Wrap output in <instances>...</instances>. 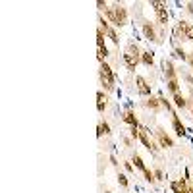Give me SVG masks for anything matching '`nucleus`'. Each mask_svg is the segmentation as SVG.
I'll return each mask as SVG.
<instances>
[{"label":"nucleus","mask_w":193,"mask_h":193,"mask_svg":"<svg viewBox=\"0 0 193 193\" xmlns=\"http://www.w3.org/2000/svg\"><path fill=\"white\" fill-rule=\"evenodd\" d=\"M174 103H176V106L183 108V106H186V99H183V96H181L180 93H176V95H174Z\"/></svg>","instance_id":"nucleus-17"},{"label":"nucleus","mask_w":193,"mask_h":193,"mask_svg":"<svg viewBox=\"0 0 193 193\" xmlns=\"http://www.w3.org/2000/svg\"><path fill=\"white\" fill-rule=\"evenodd\" d=\"M174 116V128H176V133L178 135H186V128H183V124L180 122V118L176 114H172Z\"/></svg>","instance_id":"nucleus-11"},{"label":"nucleus","mask_w":193,"mask_h":193,"mask_svg":"<svg viewBox=\"0 0 193 193\" xmlns=\"http://www.w3.org/2000/svg\"><path fill=\"white\" fill-rule=\"evenodd\" d=\"M126 170H128V172H133V168H131V162H126Z\"/></svg>","instance_id":"nucleus-26"},{"label":"nucleus","mask_w":193,"mask_h":193,"mask_svg":"<svg viewBox=\"0 0 193 193\" xmlns=\"http://www.w3.org/2000/svg\"><path fill=\"white\" fill-rule=\"evenodd\" d=\"M156 135H158V141H160L162 147H172V145H174V141L168 137L166 133H164V131H156Z\"/></svg>","instance_id":"nucleus-10"},{"label":"nucleus","mask_w":193,"mask_h":193,"mask_svg":"<svg viewBox=\"0 0 193 193\" xmlns=\"http://www.w3.org/2000/svg\"><path fill=\"white\" fill-rule=\"evenodd\" d=\"M96 106H99V110L103 112L104 108H106V96H104V93H96Z\"/></svg>","instance_id":"nucleus-12"},{"label":"nucleus","mask_w":193,"mask_h":193,"mask_svg":"<svg viewBox=\"0 0 193 193\" xmlns=\"http://www.w3.org/2000/svg\"><path fill=\"white\" fill-rule=\"evenodd\" d=\"M158 101H160V99H153V96H151V99L147 101V106H151V108H158V106H160Z\"/></svg>","instance_id":"nucleus-21"},{"label":"nucleus","mask_w":193,"mask_h":193,"mask_svg":"<svg viewBox=\"0 0 193 193\" xmlns=\"http://www.w3.org/2000/svg\"><path fill=\"white\" fill-rule=\"evenodd\" d=\"M101 79H103L104 87H106L108 91L114 89V73H112V70H110V66L104 64V62H103V66H101Z\"/></svg>","instance_id":"nucleus-1"},{"label":"nucleus","mask_w":193,"mask_h":193,"mask_svg":"<svg viewBox=\"0 0 193 193\" xmlns=\"http://www.w3.org/2000/svg\"><path fill=\"white\" fill-rule=\"evenodd\" d=\"M101 25H103L104 33H106V35H108V37L112 39L114 43H118V35H116V31H114V29H112V27L108 25V21H104V19H101Z\"/></svg>","instance_id":"nucleus-7"},{"label":"nucleus","mask_w":193,"mask_h":193,"mask_svg":"<svg viewBox=\"0 0 193 193\" xmlns=\"http://www.w3.org/2000/svg\"><path fill=\"white\" fill-rule=\"evenodd\" d=\"M118 181H120V186H122V187H128V178H126L124 174H120V176H118Z\"/></svg>","instance_id":"nucleus-23"},{"label":"nucleus","mask_w":193,"mask_h":193,"mask_svg":"<svg viewBox=\"0 0 193 193\" xmlns=\"http://www.w3.org/2000/svg\"><path fill=\"white\" fill-rule=\"evenodd\" d=\"M124 60H126V64H128L129 70H135V66H137V62H139V60H135L133 56H129V54H126V52H124Z\"/></svg>","instance_id":"nucleus-15"},{"label":"nucleus","mask_w":193,"mask_h":193,"mask_svg":"<svg viewBox=\"0 0 193 193\" xmlns=\"http://www.w3.org/2000/svg\"><path fill=\"white\" fill-rule=\"evenodd\" d=\"M162 176H164V174H162V170H158V168H156V170H154V178H156V180H162Z\"/></svg>","instance_id":"nucleus-24"},{"label":"nucleus","mask_w":193,"mask_h":193,"mask_svg":"<svg viewBox=\"0 0 193 193\" xmlns=\"http://www.w3.org/2000/svg\"><path fill=\"white\" fill-rule=\"evenodd\" d=\"M187 10H189V12L193 14V2H189V4H187Z\"/></svg>","instance_id":"nucleus-27"},{"label":"nucleus","mask_w":193,"mask_h":193,"mask_svg":"<svg viewBox=\"0 0 193 193\" xmlns=\"http://www.w3.org/2000/svg\"><path fill=\"white\" fill-rule=\"evenodd\" d=\"M178 87H180V85H178V79H170V81H168V89L172 91L174 95L178 93Z\"/></svg>","instance_id":"nucleus-20"},{"label":"nucleus","mask_w":193,"mask_h":193,"mask_svg":"<svg viewBox=\"0 0 193 193\" xmlns=\"http://www.w3.org/2000/svg\"><path fill=\"white\" fill-rule=\"evenodd\" d=\"M135 83H137V91H139L141 95H145V96L151 95V87L147 85V81H145V79H143L141 75H137V77H135Z\"/></svg>","instance_id":"nucleus-6"},{"label":"nucleus","mask_w":193,"mask_h":193,"mask_svg":"<svg viewBox=\"0 0 193 193\" xmlns=\"http://www.w3.org/2000/svg\"><path fill=\"white\" fill-rule=\"evenodd\" d=\"M133 162H135V166L139 168V170H143V172L147 170V166L143 164V158H141V156H139V154H135V156H133Z\"/></svg>","instance_id":"nucleus-19"},{"label":"nucleus","mask_w":193,"mask_h":193,"mask_svg":"<svg viewBox=\"0 0 193 193\" xmlns=\"http://www.w3.org/2000/svg\"><path fill=\"white\" fill-rule=\"evenodd\" d=\"M176 33H181V37L193 41V25H189V23H186V21H180V25H178Z\"/></svg>","instance_id":"nucleus-4"},{"label":"nucleus","mask_w":193,"mask_h":193,"mask_svg":"<svg viewBox=\"0 0 193 193\" xmlns=\"http://www.w3.org/2000/svg\"><path fill=\"white\" fill-rule=\"evenodd\" d=\"M151 6L154 8V12H156V16H158V21L166 25V23H168V12H166V6H164L162 2H151Z\"/></svg>","instance_id":"nucleus-2"},{"label":"nucleus","mask_w":193,"mask_h":193,"mask_svg":"<svg viewBox=\"0 0 193 193\" xmlns=\"http://www.w3.org/2000/svg\"><path fill=\"white\" fill-rule=\"evenodd\" d=\"M143 33H145V37L151 39V41H156V33H154V27L151 23H143Z\"/></svg>","instance_id":"nucleus-9"},{"label":"nucleus","mask_w":193,"mask_h":193,"mask_svg":"<svg viewBox=\"0 0 193 193\" xmlns=\"http://www.w3.org/2000/svg\"><path fill=\"white\" fill-rule=\"evenodd\" d=\"M189 191H191V193H193V186H191V187H189Z\"/></svg>","instance_id":"nucleus-28"},{"label":"nucleus","mask_w":193,"mask_h":193,"mask_svg":"<svg viewBox=\"0 0 193 193\" xmlns=\"http://www.w3.org/2000/svg\"><path fill=\"white\" fill-rule=\"evenodd\" d=\"M139 139L143 141V145L149 149V151H156V145H154L151 139H149V135H147V129L145 128H139Z\"/></svg>","instance_id":"nucleus-5"},{"label":"nucleus","mask_w":193,"mask_h":193,"mask_svg":"<svg viewBox=\"0 0 193 193\" xmlns=\"http://www.w3.org/2000/svg\"><path fill=\"white\" fill-rule=\"evenodd\" d=\"M164 71H166V75H168V81H170V79H176V71H174L172 62H164Z\"/></svg>","instance_id":"nucleus-14"},{"label":"nucleus","mask_w":193,"mask_h":193,"mask_svg":"<svg viewBox=\"0 0 193 193\" xmlns=\"http://www.w3.org/2000/svg\"><path fill=\"white\" fill-rule=\"evenodd\" d=\"M126 54L133 56L135 60H139V58H141V54H139V48H137L135 45H128V48H126Z\"/></svg>","instance_id":"nucleus-13"},{"label":"nucleus","mask_w":193,"mask_h":193,"mask_svg":"<svg viewBox=\"0 0 193 193\" xmlns=\"http://www.w3.org/2000/svg\"><path fill=\"white\" fill-rule=\"evenodd\" d=\"M96 45H99V48H106V46H104V35H103V29H99V31H96Z\"/></svg>","instance_id":"nucleus-18"},{"label":"nucleus","mask_w":193,"mask_h":193,"mask_svg":"<svg viewBox=\"0 0 193 193\" xmlns=\"http://www.w3.org/2000/svg\"><path fill=\"white\" fill-rule=\"evenodd\" d=\"M112 10H114V16H116L118 25H126V21H128V12H126V8H124L122 4H114Z\"/></svg>","instance_id":"nucleus-3"},{"label":"nucleus","mask_w":193,"mask_h":193,"mask_svg":"<svg viewBox=\"0 0 193 193\" xmlns=\"http://www.w3.org/2000/svg\"><path fill=\"white\" fill-rule=\"evenodd\" d=\"M124 122L129 124L131 128H139V124H137V118H135V114L131 112V110H128V112L124 114Z\"/></svg>","instance_id":"nucleus-8"},{"label":"nucleus","mask_w":193,"mask_h":193,"mask_svg":"<svg viewBox=\"0 0 193 193\" xmlns=\"http://www.w3.org/2000/svg\"><path fill=\"white\" fill-rule=\"evenodd\" d=\"M145 180L147 181H151V183H154V181H156V178H154V174H151V170H145Z\"/></svg>","instance_id":"nucleus-22"},{"label":"nucleus","mask_w":193,"mask_h":193,"mask_svg":"<svg viewBox=\"0 0 193 193\" xmlns=\"http://www.w3.org/2000/svg\"><path fill=\"white\" fill-rule=\"evenodd\" d=\"M101 128H103V131H104V133H110V128H108V124H106V122H103V124H101Z\"/></svg>","instance_id":"nucleus-25"},{"label":"nucleus","mask_w":193,"mask_h":193,"mask_svg":"<svg viewBox=\"0 0 193 193\" xmlns=\"http://www.w3.org/2000/svg\"><path fill=\"white\" fill-rule=\"evenodd\" d=\"M141 60H143L145 66H153V62H154V58H153L151 52H141Z\"/></svg>","instance_id":"nucleus-16"}]
</instances>
